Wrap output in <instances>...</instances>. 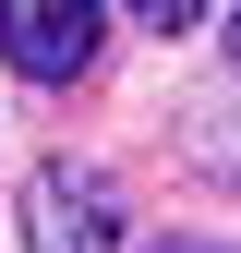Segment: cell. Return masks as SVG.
<instances>
[{
  "instance_id": "3",
  "label": "cell",
  "mask_w": 241,
  "mask_h": 253,
  "mask_svg": "<svg viewBox=\"0 0 241 253\" xmlns=\"http://www.w3.org/2000/svg\"><path fill=\"white\" fill-rule=\"evenodd\" d=\"M181 157L205 181H241V73H217V84L181 97Z\"/></svg>"
},
{
  "instance_id": "2",
  "label": "cell",
  "mask_w": 241,
  "mask_h": 253,
  "mask_svg": "<svg viewBox=\"0 0 241 253\" xmlns=\"http://www.w3.org/2000/svg\"><path fill=\"white\" fill-rule=\"evenodd\" d=\"M0 60L24 84H73L97 60V0H0Z\"/></svg>"
},
{
  "instance_id": "6",
  "label": "cell",
  "mask_w": 241,
  "mask_h": 253,
  "mask_svg": "<svg viewBox=\"0 0 241 253\" xmlns=\"http://www.w3.org/2000/svg\"><path fill=\"white\" fill-rule=\"evenodd\" d=\"M157 253H205V241H157Z\"/></svg>"
},
{
  "instance_id": "4",
  "label": "cell",
  "mask_w": 241,
  "mask_h": 253,
  "mask_svg": "<svg viewBox=\"0 0 241 253\" xmlns=\"http://www.w3.org/2000/svg\"><path fill=\"white\" fill-rule=\"evenodd\" d=\"M133 24H145V37H193V24H205V0H133Z\"/></svg>"
},
{
  "instance_id": "5",
  "label": "cell",
  "mask_w": 241,
  "mask_h": 253,
  "mask_svg": "<svg viewBox=\"0 0 241 253\" xmlns=\"http://www.w3.org/2000/svg\"><path fill=\"white\" fill-rule=\"evenodd\" d=\"M229 73H241V12H229Z\"/></svg>"
},
{
  "instance_id": "1",
  "label": "cell",
  "mask_w": 241,
  "mask_h": 253,
  "mask_svg": "<svg viewBox=\"0 0 241 253\" xmlns=\"http://www.w3.org/2000/svg\"><path fill=\"white\" fill-rule=\"evenodd\" d=\"M133 241V205L97 157H48L24 181V253H120Z\"/></svg>"
}]
</instances>
